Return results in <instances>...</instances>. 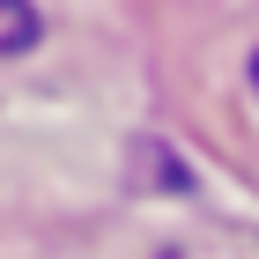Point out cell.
<instances>
[{
    "label": "cell",
    "instance_id": "cell-2",
    "mask_svg": "<svg viewBox=\"0 0 259 259\" xmlns=\"http://www.w3.org/2000/svg\"><path fill=\"white\" fill-rule=\"evenodd\" d=\"M252 67H259V60H252Z\"/></svg>",
    "mask_w": 259,
    "mask_h": 259
},
{
    "label": "cell",
    "instance_id": "cell-1",
    "mask_svg": "<svg viewBox=\"0 0 259 259\" xmlns=\"http://www.w3.org/2000/svg\"><path fill=\"white\" fill-rule=\"evenodd\" d=\"M37 8H30V0H0V60H15V52H30V45H37Z\"/></svg>",
    "mask_w": 259,
    "mask_h": 259
}]
</instances>
